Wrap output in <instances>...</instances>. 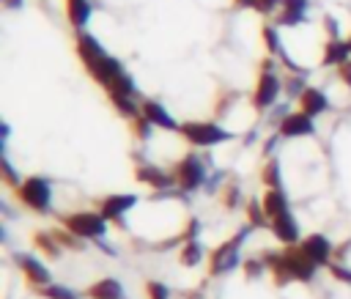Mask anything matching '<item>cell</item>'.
<instances>
[{
    "label": "cell",
    "mask_w": 351,
    "mask_h": 299,
    "mask_svg": "<svg viewBox=\"0 0 351 299\" xmlns=\"http://www.w3.org/2000/svg\"><path fill=\"white\" fill-rule=\"evenodd\" d=\"M351 52L348 41H332L326 47V55H324V63H346V55Z\"/></svg>",
    "instance_id": "cell-21"
},
{
    "label": "cell",
    "mask_w": 351,
    "mask_h": 299,
    "mask_svg": "<svg viewBox=\"0 0 351 299\" xmlns=\"http://www.w3.org/2000/svg\"><path fill=\"white\" fill-rule=\"evenodd\" d=\"M178 261L184 263V266H197L200 261H203V244L195 239V241H186L184 247H181V252H178Z\"/></svg>",
    "instance_id": "cell-17"
},
{
    "label": "cell",
    "mask_w": 351,
    "mask_h": 299,
    "mask_svg": "<svg viewBox=\"0 0 351 299\" xmlns=\"http://www.w3.org/2000/svg\"><path fill=\"white\" fill-rule=\"evenodd\" d=\"M299 247H302V252L315 263V266H329L332 261V252H335V247H332V241L326 239V236H321V233H310L307 239H302L299 241Z\"/></svg>",
    "instance_id": "cell-6"
},
{
    "label": "cell",
    "mask_w": 351,
    "mask_h": 299,
    "mask_svg": "<svg viewBox=\"0 0 351 299\" xmlns=\"http://www.w3.org/2000/svg\"><path fill=\"white\" fill-rule=\"evenodd\" d=\"M269 228H271L274 239H277L280 244H285V247H293V244H299V241H302V233H299V222H296V217H293L291 211H285V214L274 217Z\"/></svg>",
    "instance_id": "cell-7"
},
{
    "label": "cell",
    "mask_w": 351,
    "mask_h": 299,
    "mask_svg": "<svg viewBox=\"0 0 351 299\" xmlns=\"http://www.w3.org/2000/svg\"><path fill=\"white\" fill-rule=\"evenodd\" d=\"M340 77H343V82H346V85H351V63H343Z\"/></svg>",
    "instance_id": "cell-30"
},
{
    "label": "cell",
    "mask_w": 351,
    "mask_h": 299,
    "mask_svg": "<svg viewBox=\"0 0 351 299\" xmlns=\"http://www.w3.org/2000/svg\"><path fill=\"white\" fill-rule=\"evenodd\" d=\"M137 181H143V184H148V187H154V189H167V187L176 184V181H173V173L167 176L165 170H159V167H154V165L137 167Z\"/></svg>",
    "instance_id": "cell-13"
},
{
    "label": "cell",
    "mask_w": 351,
    "mask_h": 299,
    "mask_svg": "<svg viewBox=\"0 0 351 299\" xmlns=\"http://www.w3.org/2000/svg\"><path fill=\"white\" fill-rule=\"evenodd\" d=\"M52 236L58 239L60 247H69V250H82V239L74 236L71 230H52Z\"/></svg>",
    "instance_id": "cell-24"
},
{
    "label": "cell",
    "mask_w": 351,
    "mask_h": 299,
    "mask_svg": "<svg viewBox=\"0 0 351 299\" xmlns=\"http://www.w3.org/2000/svg\"><path fill=\"white\" fill-rule=\"evenodd\" d=\"M181 134H184L189 143H195V145H214V143H222V140L230 137L222 126H217V123H203V121H189V123H184V126H181Z\"/></svg>",
    "instance_id": "cell-5"
},
{
    "label": "cell",
    "mask_w": 351,
    "mask_h": 299,
    "mask_svg": "<svg viewBox=\"0 0 351 299\" xmlns=\"http://www.w3.org/2000/svg\"><path fill=\"white\" fill-rule=\"evenodd\" d=\"M277 93H280V82H277V77L269 74V71L261 74L258 88H255V107H269V104H274Z\"/></svg>",
    "instance_id": "cell-12"
},
{
    "label": "cell",
    "mask_w": 351,
    "mask_h": 299,
    "mask_svg": "<svg viewBox=\"0 0 351 299\" xmlns=\"http://www.w3.org/2000/svg\"><path fill=\"white\" fill-rule=\"evenodd\" d=\"M329 274H332L335 280L351 285V269H348V266H343V263H329Z\"/></svg>",
    "instance_id": "cell-27"
},
{
    "label": "cell",
    "mask_w": 351,
    "mask_h": 299,
    "mask_svg": "<svg viewBox=\"0 0 351 299\" xmlns=\"http://www.w3.org/2000/svg\"><path fill=\"white\" fill-rule=\"evenodd\" d=\"M263 266H266V263H263L261 258H250V261H244V263H241V269L247 272V277H258V274L263 272Z\"/></svg>",
    "instance_id": "cell-28"
},
{
    "label": "cell",
    "mask_w": 351,
    "mask_h": 299,
    "mask_svg": "<svg viewBox=\"0 0 351 299\" xmlns=\"http://www.w3.org/2000/svg\"><path fill=\"white\" fill-rule=\"evenodd\" d=\"M16 195H19V200H22L27 208H33V211H38V214H49V208H52V187H49V181L41 178V176L25 178V181L16 187Z\"/></svg>",
    "instance_id": "cell-2"
},
{
    "label": "cell",
    "mask_w": 351,
    "mask_h": 299,
    "mask_svg": "<svg viewBox=\"0 0 351 299\" xmlns=\"http://www.w3.org/2000/svg\"><path fill=\"white\" fill-rule=\"evenodd\" d=\"M304 8H307L304 0H282V16H280V19H282L285 25H293V22L302 19Z\"/></svg>",
    "instance_id": "cell-20"
},
{
    "label": "cell",
    "mask_w": 351,
    "mask_h": 299,
    "mask_svg": "<svg viewBox=\"0 0 351 299\" xmlns=\"http://www.w3.org/2000/svg\"><path fill=\"white\" fill-rule=\"evenodd\" d=\"M247 233H250V228H244V230H239L230 241H225V244H219L211 255H208V274L211 277H222V274H228V272H233L236 266H241V255H239V247H241V241L247 239Z\"/></svg>",
    "instance_id": "cell-1"
},
{
    "label": "cell",
    "mask_w": 351,
    "mask_h": 299,
    "mask_svg": "<svg viewBox=\"0 0 351 299\" xmlns=\"http://www.w3.org/2000/svg\"><path fill=\"white\" fill-rule=\"evenodd\" d=\"M14 261H16V266L22 269V274L27 277L30 285H38V288L49 285V269L44 266V261H38V258H33V255H27V252H16Z\"/></svg>",
    "instance_id": "cell-8"
},
{
    "label": "cell",
    "mask_w": 351,
    "mask_h": 299,
    "mask_svg": "<svg viewBox=\"0 0 351 299\" xmlns=\"http://www.w3.org/2000/svg\"><path fill=\"white\" fill-rule=\"evenodd\" d=\"M38 294H41L44 299H77V294H74L71 288L58 285V283H49V285H44V288H38Z\"/></svg>",
    "instance_id": "cell-22"
},
{
    "label": "cell",
    "mask_w": 351,
    "mask_h": 299,
    "mask_svg": "<svg viewBox=\"0 0 351 299\" xmlns=\"http://www.w3.org/2000/svg\"><path fill=\"white\" fill-rule=\"evenodd\" d=\"M241 5H255V0H239Z\"/></svg>",
    "instance_id": "cell-33"
},
{
    "label": "cell",
    "mask_w": 351,
    "mask_h": 299,
    "mask_svg": "<svg viewBox=\"0 0 351 299\" xmlns=\"http://www.w3.org/2000/svg\"><path fill=\"white\" fill-rule=\"evenodd\" d=\"M280 134L282 137H307V134H313V118L307 112L285 115L280 123Z\"/></svg>",
    "instance_id": "cell-11"
},
{
    "label": "cell",
    "mask_w": 351,
    "mask_h": 299,
    "mask_svg": "<svg viewBox=\"0 0 351 299\" xmlns=\"http://www.w3.org/2000/svg\"><path fill=\"white\" fill-rule=\"evenodd\" d=\"M324 110H326V96H324L321 91H315V88L302 91V112H307L310 118H315V115H321Z\"/></svg>",
    "instance_id": "cell-16"
},
{
    "label": "cell",
    "mask_w": 351,
    "mask_h": 299,
    "mask_svg": "<svg viewBox=\"0 0 351 299\" xmlns=\"http://www.w3.org/2000/svg\"><path fill=\"white\" fill-rule=\"evenodd\" d=\"M261 206H263V211H266L269 222H271L274 217H280V214L291 211V208H288V198H285V192H282V189H269V192L263 195Z\"/></svg>",
    "instance_id": "cell-15"
},
{
    "label": "cell",
    "mask_w": 351,
    "mask_h": 299,
    "mask_svg": "<svg viewBox=\"0 0 351 299\" xmlns=\"http://www.w3.org/2000/svg\"><path fill=\"white\" fill-rule=\"evenodd\" d=\"M60 222H63V228H66V230H71V233H74V236H80L82 241H85V239L99 241V239L107 233V219H104L101 214H96V211H77V214H66V217H60Z\"/></svg>",
    "instance_id": "cell-3"
},
{
    "label": "cell",
    "mask_w": 351,
    "mask_h": 299,
    "mask_svg": "<svg viewBox=\"0 0 351 299\" xmlns=\"http://www.w3.org/2000/svg\"><path fill=\"white\" fill-rule=\"evenodd\" d=\"M236 200H239V189H236V187H230V189H228V195H225V203L233 208V206H236Z\"/></svg>",
    "instance_id": "cell-29"
},
{
    "label": "cell",
    "mask_w": 351,
    "mask_h": 299,
    "mask_svg": "<svg viewBox=\"0 0 351 299\" xmlns=\"http://www.w3.org/2000/svg\"><path fill=\"white\" fill-rule=\"evenodd\" d=\"M85 299H126V291H123L121 280H115V277H101V280H96V283L85 291Z\"/></svg>",
    "instance_id": "cell-10"
},
{
    "label": "cell",
    "mask_w": 351,
    "mask_h": 299,
    "mask_svg": "<svg viewBox=\"0 0 351 299\" xmlns=\"http://www.w3.org/2000/svg\"><path fill=\"white\" fill-rule=\"evenodd\" d=\"M66 8H69V19H71L77 27H82V25L88 22V14H90L88 0H66Z\"/></svg>",
    "instance_id": "cell-18"
},
{
    "label": "cell",
    "mask_w": 351,
    "mask_h": 299,
    "mask_svg": "<svg viewBox=\"0 0 351 299\" xmlns=\"http://www.w3.org/2000/svg\"><path fill=\"white\" fill-rule=\"evenodd\" d=\"M266 41H269V47H271V49L277 47V36H274V30H266Z\"/></svg>",
    "instance_id": "cell-32"
},
{
    "label": "cell",
    "mask_w": 351,
    "mask_h": 299,
    "mask_svg": "<svg viewBox=\"0 0 351 299\" xmlns=\"http://www.w3.org/2000/svg\"><path fill=\"white\" fill-rule=\"evenodd\" d=\"M140 110H143V115H145L154 126H162V129H170V132H173V129H181V126L167 115V110H165L162 104H156V101H143Z\"/></svg>",
    "instance_id": "cell-14"
},
{
    "label": "cell",
    "mask_w": 351,
    "mask_h": 299,
    "mask_svg": "<svg viewBox=\"0 0 351 299\" xmlns=\"http://www.w3.org/2000/svg\"><path fill=\"white\" fill-rule=\"evenodd\" d=\"M173 181L184 189V192H195L197 187H203L206 181V170H203V162L197 156H184L176 167H173Z\"/></svg>",
    "instance_id": "cell-4"
},
{
    "label": "cell",
    "mask_w": 351,
    "mask_h": 299,
    "mask_svg": "<svg viewBox=\"0 0 351 299\" xmlns=\"http://www.w3.org/2000/svg\"><path fill=\"white\" fill-rule=\"evenodd\" d=\"M145 294H148V299H170V288L165 283H159V280H148L145 283Z\"/></svg>",
    "instance_id": "cell-25"
},
{
    "label": "cell",
    "mask_w": 351,
    "mask_h": 299,
    "mask_svg": "<svg viewBox=\"0 0 351 299\" xmlns=\"http://www.w3.org/2000/svg\"><path fill=\"white\" fill-rule=\"evenodd\" d=\"M134 203H137V195H110V198L101 200L99 214H101L107 222H121L123 214H126L129 208H134Z\"/></svg>",
    "instance_id": "cell-9"
},
{
    "label": "cell",
    "mask_w": 351,
    "mask_h": 299,
    "mask_svg": "<svg viewBox=\"0 0 351 299\" xmlns=\"http://www.w3.org/2000/svg\"><path fill=\"white\" fill-rule=\"evenodd\" d=\"M247 214H250V222H252L255 228H261V225H271V222H266L269 217H266L263 206H261V203H255V200H252V203L247 206Z\"/></svg>",
    "instance_id": "cell-26"
},
{
    "label": "cell",
    "mask_w": 351,
    "mask_h": 299,
    "mask_svg": "<svg viewBox=\"0 0 351 299\" xmlns=\"http://www.w3.org/2000/svg\"><path fill=\"white\" fill-rule=\"evenodd\" d=\"M33 241H36V247H38L47 258H58V255H60V244H58V239H55L52 233H41V230H38V233L33 236Z\"/></svg>",
    "instance_id": "cell-19"
},
{
    "label": "cell",
    "mask_w": 351,
    "mask_h": 299,
    "mask_svg": "<svg viewBox=\"0 0 351 299\" xmlns=\"http://www.w3.org/2000/svg\"><path fill=\"white\" fill-rule=\"evenodd\" d=\"M263 184H269V189H280V165L271 159L263 165V173H261Z\"/></svg>",
    "instance_id": "cell-23"
},
{
    "label": "cell",
    "mask_w": 351,
    "mask_h": 299,
    "mask_svg": "<svg viewBox=\"0 0 351 299\" xmlns=\"http://www.w3.org/2000/svg\"><path fill=\"white\" fill-rule=\"evenodd\" d=\"M255 5L263 8V11H271V8L277 5V0H255Z\"/></svg>",
    "instance_id": "cell-31"
}]
</instances>
